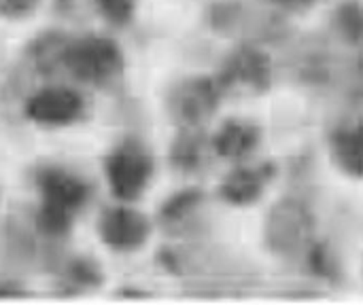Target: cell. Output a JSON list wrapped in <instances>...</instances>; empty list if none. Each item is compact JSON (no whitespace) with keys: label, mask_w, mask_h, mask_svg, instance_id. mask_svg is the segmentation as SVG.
<instances>
[{"label":"cell","mask_w":363,"mask_h":305,"mask_svg":"<svg viewBox=\"0 0 363 305\" xmlns=\"http://www.w3.org/2000/svg\"><path fill=\"white\" fill-rule=\"evenodd\" d=\"M100 238L115 251H136L140 248L151 231L145 214L132 208H111L100 217Z\"/></svg>","instance_id":"7"},{"label":"cell","mask_w":363,"mask_h":305,"mask_svg":"<svg viewBox=\"0 0 363 305\" xmlns=\"http://www.w3.org/2000/svg\"><path fill=\"white\" fill-rule=\"evenodd\" d=\"M272 178H274L272 163H262L255 168H238L225 176L219 193L230 204L247 206L262 197V193L266 191V187Z\"/></svg>","instance_id":"9"},{"label":"cell","mask_w":363,"mask_h":305,"mask_svg":"<svg viewBox=\"0 0 363 305\" xmlns=\"http://www.w3.org/2000/svg\"><path fill=\"white\" fill-rule=\"evenodd\" d=\"M36 187L43 195V206L74 217L89 197V187L74 174L62 168H43L36 174Z\"/></svg>","instance_id":"6"},{"label":"cell","mask_w":363,"mask_h":305,"mask_svg":"<svg viewBox=\"0 0 363 305\" xmlns=\"http://www.w3.org/2000/svg\"><path fill=\"white\" fill-rule=\"evenodd\" d=\"M64 68L83 83H106L123 68L121 49L104 36H83L68 40Z\"/></svg>","instance_id":"1"},{"label":"cell","mask_w":363,"mask_h":305,"mask_svg":"<svg viewBox=\"0 0 363 305\" xmlns=\"http://www.w3.org/2000/svg\"><path fill=\"white\" fill-rule=\"evenodd\" d=\"M23 289L15 282H0V297H17L21 295Z\"/></svg>","instance_id":"21"},{"label":"cell","mask_w":363,"mask_h":305,"mask_svg":"<svg viewBox=\"0 0 363 305\" xmlns=\"http://www.w3.org/2000/svg\"><path fill=\"white\" fill-rule=\"evenodd\" d=\"M85 102L68 87H47L26 102V117L40 125H68L83 117Z\"/></svg>","instance_id":"5"},{"label":"cell","mask_w":363,"mask_h":305,"mask_svg":"<svg viewBox=\"0 0 363 305\" xmlns=\"http://www.w3.org/2000/svg\"><path fill=\"white\" fill-rule=\"evenodd\" d=\"M357 68H359V76H362V81H363V55L359 57V64H357Z\"/></svg>","instance_id":"22"},{"label":"cell","mask_w":363,"mask_h":305,"mask_svg":"<svg viewBox=\"0 0 363 305\" xmlns=\"http://www.w3.org/2000/svg\"><path fill=\"white\" fill-rule=\"evenodd\" d=\"M277 6L285 8V11H291V13H300V11H306L315 4V0H272Z\"/></svg>","instance_id":"20"},{"label":"cell","mask_w":363,"mask_h":305,"mask_svg":"<svg viewBox=\"0 0 363 305\" xmlns=\"http://www.w3.org/2000/svg\"><path fill=\"white\" fill-rule=\"evenodd\" d=\"M308 265L317 276H323V278L336 276V261H334L332 253L328 251V246H323V244L313 246V251L308 255Z\"/></svg>","instance_id":"17"},{"label":"cell","mask_w":363,"mask_h":305,"mask_svg":"<svg viewBox=\"0 0 363 305\" xmlns=\"http://www.w3.org/2000/svg\"><path fill=\"white\" fill-rule=\"evenodd\" d=\"M313 238V217L308 208L296 200H285L270 210L266 223V240L274 253L291 255Z\"/></svg>","instance_id":"3"},{"label":"cell","mask_w":363,"mask_h":305,"mask_svg":"<svg viewBox=\"0 0 363 305\" xmlns=\"http://www.w3.org/2000/svg\"><path fill=\"white\" fill-rule=\"evenodd\" d=\"M200 193L198 191H185V193H179L177 197H172L166 206H164V217L174 221L183 214H187L189 210H194V206L200 202Z\"/></svg>","instance_id":"18"},{"label":"cell","mask_w":363,"mask_h":305,"mask_svg":"<svg viewBox=\"0 0 363 305\" xmlns=\"http://www.w3.org/2000/svg\"><path fill=\"white\" fill-rule=\"evenodd\" d=\"M68 280L72 284H79V287H98L102 276H100V270L94 261H87V259H77L70 263L68 267Z\"/></svg>","instance_id":"16"},{"label":"cell","mask_w":363,"mask_h":305,"mask_svg":"<svg viewBox=\"0 0 363 305\" xmlns=\"http://www.w3.org/2000/svg\"><path fill=\"white\" fill-rule=\"evenodd\" d=\"M200 157H202V142L194 134L183 136L177 142V146L172 149V161L179 168H196V163L200 161Z\"/></svg>","instance_id":"15"},{"label":"cell","mask_w":363,"mask_h":305,"mask_svg":"<svg viewBox=\"0 0 363 305\" xmlns=\"http://www.w3.org/2000/svg\"><path fill=\"white\" fill-rule=\"evenodd\" d=\"M257 144H259V130L255 125L242 123V121L225 123L213 140L217 155H221L225 159L247 157Z\"/></svg>","instance_id":"11"},{"label":"cell","mask_w":363,"mask_h":305,"mask_svg":"<svg viewBox=\"0 0 363 305\" xmlns=\"http://www.w3.org/2000/svg\"><path fill=\"white\" fill-rule=\"evenodd\" d=\"M219 98H221V87L217 81L206 76L189 79L174 93V113L183 121L196 125L208 119L217 110Z\"/></svg>","instance_id":"8"},{"label":"cell","mask_w":363,"mask_h":305,"mask_svg":"<svg viewBox=\"0 0 363 305\" xmlns=\"http://www.w3.org/2000/svg\"><path fill=\"white\" fill-rule=\"evenodd\" d=\"M336 32L349 45H363V4L357 0L342 2L334 13Z\"/></svg>","instance_id":"12"},{"label":"cell","mask_w":363,"mask_h":305,"mask_svg":"<svg viewBox=\"0 0 363 305\" xmlns=\"http://www.w3.org/2000/svg\"><path fill=\"white\" fill-rule=\"evenodd\" d=\"M153 174V159L138 142H125L106 159V178L111 191L121 202L143 195Z\"/></svg>","instance_id":"2"},{"label":"cell","mask_w":363,"mask_h":305,"mask_svg":"<svg viewBox=\"0 0 363 305\" xmlns=\"http://www.w3.org/2000/svg\"><path fill=\"white\" fill-rule=\"evenodd\" d=\"M96 6H98L100 15L115 25L130 23L134 17V11H136L134 0H96Z\"/></svg>","instance_id":"14"},{"label":"cell","mask_w":363,"mask_h":305,"mask_svg":"<svg viewBox=\"0 0 363 305\" xmlns=\"http://www.w3.org/2000/svg\"><path fill=\"white\" fill-rule=\"evenodd\" d=\"M66 47H68V40L62 38V34H43V38H38L32 47L34 64L43 72H49L57 66H64Z\"/></svg>","instance_id":"13"},{"label":"cell","mask_w":363,"mask_h":305,"mask_svg":"<svg viewBox=\"0 0 363 305\" xmlns=\"http://www.w3.org/2000/svg\"><path fill=\"white\" fill-rule=\"evenodd\" d=\"M38 6V0H0V15L4 17H26Z\"/></svg>","instance_id":"19"},{"label":"cell","mask_w":363,"mask_h":305,"mask_svg":"<svg viewBox=\"0 0 363 305\" xmlns=\"http://www.w3.org/2000/svg\"><path fill=\"white\" fill-rule=\"evenodd\" d=\"M217 83L221 91H232V89L245 93L266 91L272 83L270 57L255 47H240L228 57Z\"/></svg>","instance_id":"4"},{"label":"cell","mask_w":363,"mask_h":305,"mask_svg":"<svg viewBox=\"0 0 363 305\" xmlns=\"http://www.w3.org/2000/svg\"><path fill=\"white\" fill-rule=\"evenodd\" d=\"M330 149L336 166L345 174L363 178V123L338 130L332 136Z\"/></svg>","instance_id":"10"}]
</instances>
